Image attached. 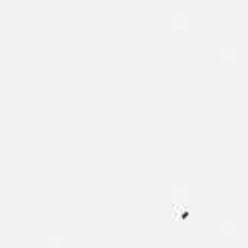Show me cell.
Wrapping results in <instances>:
<instances>
[]
</instances>
